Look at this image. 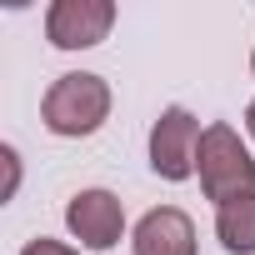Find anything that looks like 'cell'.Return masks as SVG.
I'll return each mask as SVG.
<instances>
[{"label":"cell","instance_id":"1","mask_svg":"<svg viewBox=\"0 0 255 255\" xmlns=\"http://www.w3.org/2000/svg\"><path fill=\"white\" fill-rule=\"evenodd\" d=\"M195 175H200L205 200H215V205H230V200H240V195L255 190V155L240 140L235 125H225V120L205 125L200 155H195Z\"/></svg>","mask_w":255,"mask_h":255},{"label":"cell","instance_id":"2","mask_svg":"<svg viewBox=\"0 0 255 255\" xmlns=\"http://www.w3.org/2000/svg\"><path fill=\"white\" fill-rule=\"evenodd\" d=\"M110 115V85L90 70H70L60 75L45 100H40V120L50 135H65V140H80V135H95Z\"/></svg>","mask_w":255,"mask_h":255},{"label":"cell","instance_id":"3","mask_svg":"<svg viewBox=\"0 0 255 255\" xmlns=\"http://www.w3.org/2000/svg\"><path fill=\"white\" fill-rule=\"evenodd\" d=\"M200 120L185 110V105H170L160 110V120L150 125V170L170 185L190 180L195 175V155H200Z\"/></svg>","mask_w":255,"mask_h":255},{"label":"cell","instance_id":"4","mask_svg":"<svg viewBox=\"0 0 255 255\" xmlns=\"http://www.w3.org/2000/svg\"><path fill=\"white\" fill-rule=\"evenodd\" d=\"M115 5L110 0H55L45 10V40L55 50H90L110 35Z\"/></svg>","mask_w":255,"mask_h":255},{"label":"cell","instance_id":"5","mask_svg":"<svg viewBox=\"0 0 255 255\" xmlns=\"http://www.w3.org/2000/svg\"><path fill=\"white\" fill-rule=\"evenodd\" d=\"M65 225H70V235H75L85 250H115L120 235H125V205H120L115 190H100V185H95V190L70 195Z\"/></svg>","mask_w":255,"mask_h":255},{"label":"cell","instance_id":"6","mask_svg":"<svg viewBox=\"0 0 255 255\" xmlns=\"http://www.w3.org/2000/svg\"><path fill=\"white\" fill-rule=\"evenodd\" d=\"M130 250L135 255H195V225L180 205H155L140 215Z\"/></svg>","mask_w":255,"mask_h":255},{"label":"cell","instance_id":"7","mask_svg":"<svg viewBox=\"0 0 255 255\" xmlns=\"http://www.w3.org/2000/svg\"><path fill=\"white\" fill-rule=\"evenodd\" d=\"M215 235L225 255H255V190L230 205H215Z\"/></svg>","mask_w":255,"mask_h":255},{"label":"cell","instance_id":"8","mask_svg":"<svg viewBox=\"0 0 255 255\" xmlns=\"http://www.w3.org/2000/svg\"><path fill=\"white\" fill-rule=\"evenodd\" d=\"M20 255H80L75 245H65V240H50V235H40V240H30Z\"/></svg>","mask_w":255,"mask_h":255},{"label":"cell","instance_id":"9","mask_svg":"<svg viewBox=\"0 0 255 255\" xmlns=\"http://www.w3.org/2000/svg\"><path fill=\"white\" fill-rule=\"evenodd\" d=\"M245 130H250V140H255V100L245 105Z\"/></svg>","mask_w":255,"mask_h":255},{"label":"cell","instance_id":"10","mask_svg":"<svg viewBox=\"0 0 255 255\" xmlns=\"http://www.w3.org/2000/svg\"><path fill=\"white\" fill-rule=\"evenodd\" d=\"M250 70H255V50H250Z\"/></svg>","mask_w":255,"mask_h":255}]
</instances>
